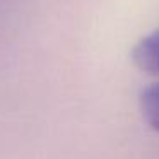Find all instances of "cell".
<instances>
[{
    "label": "cell",
    "mask_w": 159,
    "mask_h": 159,
    "mask_svg": "<svg viewBox=\"0 0 159 159\" xmlns=\"http://www.w3.org/2000/svg\"><path fill=\"white\" fill-rule=\"evenodd\" d=\"M132 60L140 70L159 75V29L142 38L135 45Z\"/></svg>",
    "instance_id": "cell-1"
},
{
    "label": "cell",
    "mask_w": 159,
    "mask_h": 159,
    "mask_svg": "<svg viewBox=\"0 0 159 159\" xmlns=\"http://www.w3.org/2000/svg\"><path fill=\"white\" fill-rule=\"evenodd\" d=\"M140 111L152 130L159 132V82L149 86L140 94Z\"/></svg>",
    "instance_id": "cell-2"
}]
</instances>
